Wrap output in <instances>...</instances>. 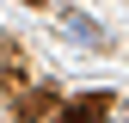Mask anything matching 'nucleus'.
<instances>
[{"instance_id": "1", "label": "nucleus", "mask_w": 129, "mask_h": 123, "mask_svg": "<svg viewBox=\"0 0 129 123\" xmlns=\"http://www.w3.org/2000/svg\"><path fill=\"white\" fill-rule=\"evenodd\" d=\"M105 111H111L105 92H86V99H74L68 111H61V123H105Z\"/></svg>"}, {"instance_id": "2", "label": "nucleus", "mask_w": 129, "mask_h": 123, "mask_svg": "<svg viewBox=\"0 0 129 123\" xmlns=\"http://www.w3.org/2000/svg\"><path fill=\"white\" fill-rule=\"evenodd\" d=\"M25 6H43V0H25Z\"/></svg>"}]
</instances>
